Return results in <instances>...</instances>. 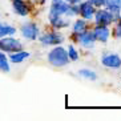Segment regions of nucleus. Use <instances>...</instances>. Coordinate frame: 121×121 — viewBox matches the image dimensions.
<instances>
[{"instance_id": "f257e3e1", "label": "nucleus", "mask_w": 121, "mask_h": 121, "mask_svg": "<svg viewBox=\"0 0 121 121\" xmlns=\"http://www.w3.org/2000/svg\"><path fill=\"white\" fill-rule=\"evenodd\" d=\"M48 61H49V64L55 65V67H64L71 60L68 57L67 49H64L63 47H56L48 53Z\"/></svg>"}, {"instance_id": "f03ea898", "label": "nucleus", "mask_w": 121, "mask_h": 121, "mask_svg": "<svg viewBox=\"0 0 121 121\" xmlns=\"http://www.w3.org/2000/svg\"><path fill=\"white\" fill-rule=\"evenodd\" d=\"M22 49H23L22 43L17 39L12 37L11 35L0 37V51L8 52V53H13V52H19Z\"/></svg>"}, {"instance_id": "7ed1b4c3", "label": "nucleus", "mask_w": 121, "mask_h": 121, "mask_svg": "<svg viewBox=\"0 0 121 121\" xmlns=\"http://www.w3.org/2000/svg\"><path fill=\"white\" fill-rule=\"evenodd\" d=\"M40 41L45 45H57L64 41V36L59 32H48L40 36Z\"/></svg>"}, {"instance_id": "20e7f679", "label": "nucleus", "mask_w": 121, "mask_h": 121, "mask_svg": "<svg viewBox=\"0 0 121 121\" xmlns=\"http://www.w3.org/2000/svg\"><path fill=\"white\" fill-rule=\"evenodd\" d=\"M76 39H77V41L80 44H81L82 47H85V48H91V47H93V43L96 41V39H95V35H93V32H89V31H82V32H78V33H75Z\"/></svg>"}, {"instance_id": "39448f33", "label": "nucleus", "mask_w": 121, "mask_h": 121, "mask_svg": "<svg viewBox=\"0 0 121 121\" xmlns=\"http://www.w3.org/2000/svg\"><path fill=\"white\" fill-rule=\"evenodd\" d=\"M96 24L97 25H109L114 20L113 13L109 9H100L96 12Z\"/></svg>"}, {"instance_id": "423d86ee", "label": "nucleus", "mask_w": 121, "mask_h": 121, "mask_svg": "<svg viewBox=\"0 0 121 121\" xmlns=\"http://www.w3.org/2000/svg\"><path fill=\"white\" fill-rule=\"evenodd\" d=\"M22 35L28 40H35L39 36V28L33 23H27L22 27Z\"/></svg>"}, {"instance_id": "0eeeda50", "label": "nucleus", "mask_w": 121, "mask_h": 121, "mask_svg": "<svg viewBox=\"0 0 121 121\" xmlns=\"http://www.w3.org/2000/svg\"><path fill=\"white\" fill-rule=\"evenodd\" d=\"M101 63H103L104 67H108V68H120L121 67V57L116 53H109V55L103 56Z\"/></svg>"}, {"instance_id": "6e6552de", "label": "nucleus", "mask_w": 121, "mask_h": 121, "mask_svg": "<svg viewBox=\"0 0 121 121\" xmlns=\"http://www.w3.org/2000/svg\"><path fill=\"white\" fill-rule=\"evenodd\" d=\"M78 13L81 15L82 17L85 19V20H88V19H92L93 16H95V12H96V9H95V5H93L92 3H89V1H84V3H81L80 5H78Z\"/></svg>"}, {"instance_id": "1a4fd4ad", "label": "nucleus", "mask_w": 121, "mask_h": 121, "mask_svg": "<svg viewBox=\"0 0 121 121\" xmlns=\"http://www.w3.org/2000/svg\"><path fill=\"white\" fill-rule=\"evenodd\" d=\"M92 32L95 35V39L101 41V43H105L108 40V37H109V28H108V25H97Z\"/></svg>"}, {"instance_id": "9d476101", "label": "nucleus", "mask_w": 121, "mask_h": 121, "mask_svg": "<svg viewBox=\"0 0 121 121\" xmlns=\"http://www.w3.org/2000/svg\"><path fill=\"white\" fill-rule=\"evenodd\" d=\"M12 7L15 13H17L19 16H27L29 13V8L24 0H12Z\"/></svg>"}, {"instance_id": "9b49d317", "label": "nucleus", "mask_w": 121, "mask_h": 121, "mask_svg": "<svg viewBox=\"0 0 121 121\" xmlns=\"http://www.w3.org/2000/svg\"><path fill=\"white\" fill-rule=\"evenodd\" d=\"M120 3L121 0H104V5L113 13L114 19H118L120 16Z\"/></svg>"}, {"instance_id": "f8f14e48", "label": "nucleus", "mask_w": 121, "mask_h": 121, "mask_svg": "<svg viewBox=\"0 0 121 121\" xmlns=\"http://www.w3.org/2000/svg\"><path fill=\"white\" fill-rule=\"evenodd\" d=\"M49 23L53 25L55 28H64V27L68 25V22L61 17V15L51 13V12H49Z\"/></svg>"}, {"instance_id": "ddd939ff", "label": "nucleus", "mask_w": 121, "mask_h": 121, "mask_svg": "<svg viewBox=\"0 0 121 121\" xmlns=\"http://www.w3.org/2000/svg\"><path fill=\"white\" fill-rule=\"evenodd\" d=\"M28 57H29L28 52H25V51H19V52L11 53L9 60H11L12 63H22V61H24L25 59H28Z\"/></svg>"}, {"instance_id": "4468645a", "label": "nucleus", "mask_w": 121, "mask_h": 121, "mask_svg": "<svg viewBox=\"0 0 121 121\" xmlns=\"http://www.w3.org/2000/svg\"><path fill=\"white\" fill-rule=\"evenodd\" d=\"M16 32V29L11 25H7V24H1L0 23V37L3 36H8V35H13Z\"/></svg>"}, {"instance_id": "2eb2a0df", "label": "nucleus", "mask_w": 121, "mask_h": 121, "mask_svg": "<svg viewBox=\"0 0 121 121\" xmlns=\"http://www.w3.org/2000/svg\"><path fill=\"white\" fill-rule=\"evenodd\" d=\"M86 29V23L85 20H76L75 24H73V32L78 33V32H82Z\"/></svg>"}, {"instance_id": "dca6fc26", "label": "nucleus", "mask_w": 121, "mask_h": 121, "mask_svg": "<svg viewBox=\"0 0 121 121\" xmlns=\"http://www.w3.org/2000/svg\"><path fill=\"white\" fill-rule=\"evenodd\" d=\"M78 73H80V76H81V77L88 78V80H92V81L97 78V75L93 71H91V69H81Z\"/></svg>"}, {"instance_id": "f3484780", "label": "nucleus", "mask_w": 121, "mask_h": 121, "mask_svg": "<svg viewBox=\"0 0 121 121\" xmlns=\"http://www.w3.org/2000/svg\"><path fill=\"white\" fill-rule=\"evenodd\" d=\"M0 71L9 72V64H8V60H7V57H5V55L0 56Z\"/></svg>"}, {"instance_id": "a211bd4d", "label": "nucleus", "mask_w": 121, "mask_h": 121, "mask_svg": "<svg viewBox=\"0 0 121 121\" xmlns=\"http://www.w3.org/2000/svg\"><path fill=\"white\" fill-rule=\"evenodd\" d=\"M78 12H80L78 11V5H76V4H69L65 15L67 16H76V15H78Z\"/></svg>"}, {"instance_id": "6ab92c4d", "label": "nucleus", "mask_w": 121, "mask_h": 121, "mask_svg": "<svg viewBox=\"0 0 121 121\" xmlns=\"http://www.w3.org/2000/svg\"><path fill=\"white\" fill-rule=\"evenodd\" d=\"M68 57H69V60H73L76 61L78 59V53H77V51L75 49V47L73 45H69V48H68Z\"/></svg>"}, {"instance_id": "aec40b11", "label": "nucleus", "mask_w": 121, "mask_h": 121, "mask_svg": "<svg viewBox=\"0 0 121 121\" xmlns=\"http://www.w3.org/2000/svg\"><path fill=\"white\" fill-rule=\"evenodd\" d=\"M113 36L116 39H121V17H118V22L114 27V31H113Z\"/></svg>"}, {"instance_id": "412c9836", "label": "nucleus", "mask_w": 121, "mask_h": 121, "mask_svg": "<svg viewBox=\"0 0 121 121\" xmlns=\"http://www.w3.org/2000/svg\"><path fill=\"white\" fill-rule=\"evenodd\" d=\"M89 3H92L95 7H103L104 5V0H88Z\"/></svg>"}, {"instance_id": "4be33fe9", "label": "nucleus", "mask_w": 121, "mask_h": 121, "mask_svg": "<svg viewBox=\"0 0 121 121\" xmlns=\"http://www.w3.org/2000/svg\"><path fill=\"white\" fill-rule=\"evenodd\" d=\"M65 1H68L69 4H77V3H80L81 0H65Z\"/></svg>"}, {"instance_id": "5701e85b", "label": "nucleus", "mask_w": 121, "mask_h": 121, "mask_svg": "<svg viewBox=\"0 0 121 121\" xmlns=\"http://www.w3.org/2000/svg\"><path fill=\"white\" fill-rule=\"evenodd\" d=\"M120 11H121V3H120Z\"/></svg>"}, {"instance_id": "b1692460", "label": "nucleus", "mask_w": 121, "mask_h": 121, "mask_svg": "<svg viewBox=\"0 0 121 121\" xmlns=\"http://www.w3.org/2000/svg\"><path fill=\"white\" fill-rule=\"evenodd\" d=\"M1 55H3V53H1V52H0V56H1Z\"/></svg>"}]
</instances>
